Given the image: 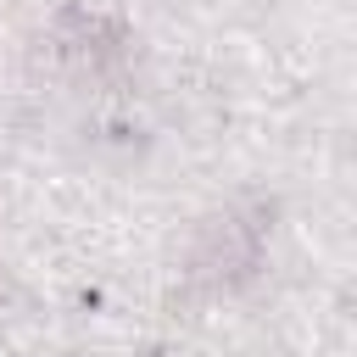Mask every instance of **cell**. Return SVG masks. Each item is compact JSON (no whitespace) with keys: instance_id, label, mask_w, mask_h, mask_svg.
Returning <instances> with one entry per match:
<instances>
[{"instance_id":"cell-1","label":"cell","mask_w":357,"mask_h":357,"mask_svg":"<svg viewBox=\"0 0 357 357\" xmlns=\"http://www.w3.org/2000/svg\"><path fill=\"white\" fill-rule=\"evenodd\" d=\"M257 251H262V223L240 218V212H223L201 229L195 240V257H190V273L206 279V284H234L257 268Z\"/></svg>"}]
</instances>
